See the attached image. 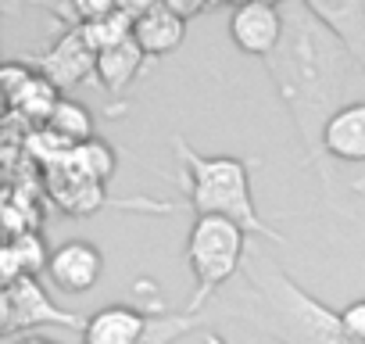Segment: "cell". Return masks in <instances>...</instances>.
<instances>
[{"instance_id":"cell-1","label":"cell","mask_w":365,"mask_h":344,"mask_svg":"<svg viewBox=\"0 0 365 344\" xmlns=\"http://www.w3.org/2000/svg\"><path fill=\"white\" fill-rule=\"evenodd\" d=\"M265 69L283 108L297 126L304 161L315 168L326 205L344 219H354V212L340 205V187L333 176L336 168L326 154V126L340 108L361 101L354 97V83L365 79V72L340 44V36L315 15L308 0H287L283 4V40L272 51V58H265Z\"/></svg>"},{"instance_id":"cell-2","label":"cell","mask_w":365,"mask_h":344,"mask_svg":"<svg viewBox=\"0 0 365 344\" xmlns=\"http://www.w3.org/2000/svg\"><path fill=\"white\" fill-rule=\"evenodd\" d=\"M244 305L233 319L272 337L276 344H351L340 312L308 294L287 269L269 262L265 255L244 262Z\"/></svg>"},{"instance_id":"cell-3","label":"cell","mask_w":365,"mask_h":344,"mask_svg":"<svg viewBox=\"0 0 365 344\" xmlns=\"http://www.w3.org/2000/svg\"><path fill=\"white\" fill-rule=\"evenodd\" d=\"M175 143V158L182 168V187H187V205L197 216H219V219H233L237 226H244L251 237H265L272 244H283L287 237L276 233L255 201L251 191V158H233V154H201L194 143H187V136H172Z\"/></svg>"},{"instance_id":"cell-4","label":"cell","mask_w":365,"mask_h":344,"mask_svg":"<svg viewBox=\"0 0 365 344\" xmlns=\"http://www.w3.org/2000/svg\"><path fill=\"white\" fill-rule=\"evenodd\" d=\"M187 262L194 273V298H190V315L215 298L222 283L244 273L247 262V230L237 226L233 219L219 216H197L187 237Z\"/></svg>"},{"instance_id":"cell-5","label":"cell","mask_w":365,"mask_h":344,"mask_svg":"<svg viewBox=\"0 0 365 344\" xmlns=\"http://www.w3.org/2000/svg\"><path fill=\"white\" fill-rule=\"evenodd\" d=\"M86 319L90 315L68 312L58 301H51L47 287L36 276H22V280H15V283H8L4 290H0V333L4 337L26 333L33 326H65V330L83 333Z\"/></svg>"},{"instance_id":"cell-6","label":"cell","mask_w":365,"mask_h":344,"mask_svg":"<svg viewBox=\"0 0 365 344\" xmlns=\"http://www.w3.org/2000/svg\"><path fill=\"white\" fill-rule=\"evenodd\" d=\"M230 40L251 58H262V61L272 58V51L283 40V4H272V0H251V4L233 8Z\"/></svg>"},{"instance_id":"cell-7","label":"cell","mask_w":365,"mask_h":344,"mask_svg":"<svg viewBox=\"0 0 365 344\" xmlns=\"http://www.w3.org/2000/svg\"><path fill=\"white\" fill-rule=\"evenodd\" d=\"M40 76H47L58 90H72L83 79L97 76V51L86 44V36L79 29H65L43 54L36 65Z\"/></svg>"},{"instance_id":"cell-8","label":"cell","mask_w":365,"mask_h":344,"mask_svg":"<svg viewBox=\"0 0 365 344\" xmlns=\"http://www.w3.org/2000/svg\"><path fill=\"white\" fill-rule=\"evenodd\" d=\"M101 273H104V255L90 241H65V244H58L54 255H51V269H47L51 283L61 294H86V290H93Z\"/></svg>"},{"instance_id":"cell-9","label":"cell","mask_w":365,"mask_h":344,"mask_svg":"<svg viewBox=\"0 0 365 344\" xmlns=\"http://www.w3.org/2000/svg\"><path fill=\"white\" fill-rule=\"evenodd\" d=\"M150 330V312L133 305H108L86 319L83 344H143Z\"/></svg>"},{"instance_id":"cell-10","label":"cell","mask_w":365,"mask_h":344,"mask_svg":"<svg viewBox=\"0 0 365 344\" xmlns=\"http://www.w3.org/2000/svg\"><path fill=\"white\" fill-rule=\"evenodd\" d=\"M182 36H187V22L172 11V4H147L133 26V40L150 61L172 54L182 44Z\"/></svg>"},{"instance_id":"cell-11","label":"cell","mask_w":365,"mask_h":344,"mask_svg":"<svg viewBox=\"0 0 365 344\" xmlns=\"http://www.w3.org/2000/svg\"><path fill=\"white\" fill-rule=\"evenodd\" d=\"M326 154L333 161L365 165V97L340 108L326 126Z\"/></svg>"},{"instance_id":"cell-12","label":"cell","mask_w":365,"mask_h":344,"mask_svg":"<svg viewBox=\"0 0 365 344\" xmlns=\"http://www.w3.org/2000/svg\"><path fill=\"white\" fill-rule=\"evenodd\" d=\"M312 8L365 72V4L361 0H312Z\"/></svg>"},{"instance_id":"cell-13","label":"cell","mask_w":365,"mask_h":344,"mask_svg":"<svg viewBox=\"0 0 365 344\" xmlns=\"http://www.w3.org/2000/svg\"><path fill=\"white\" fill-rule=\"evenodd\" d=\"M51 248L43 241L40 230H26L19 237H8L4 251H0V276H4V287L22 280V276H40L51 269Z\"/></svg>"},{"instance_id":"cell-14","label":"cell","mask_w":365,"mask_h":344,"mask_svg":"<svg viewBox=\"0 0 365 344\" xmlns=\"http://www.w3.org/2000/svg\"><path fill=\"white\" fill-rule=\"evenodd\" d=\"M143 61H147V54L140 51L136 40H125L118 47H108V51L97 54V83L108 93H122L143 72Z\"/></svg>"},{"instance_id":"cell-15","label":"cell","mask_w":365,"mask_h":344,"mask_svg":"<svg viewBox=\"0 0 365 344\" xmlns=\"http://www.w3.org/2000/svg\"><path fill=\"white\" fill-rule=\"evenodd\" d=\"M58 165L65 172H72V176L86 180V183H101L104 187V180L115 172V151L104 140H90L83 147H72L65 154V161H58Z\"/></svg>"},{"instance_id":"cell-16","label":"cell","mask_w":365,"mask_h":344,"mask_svg":"<svg viewBox=\"0 0 365 344\" xmlns=\"http://www.w3.org/2000/svg\"><path fill=\"white\" fill-rule=\"evenodd\" d=\"M43 129H51L65 147H83V143L93 140V115H90L86 104H79V101H72V97H61L54 118H51Z\"/></svg>"},{"instance_id":"cell-17","label":"cell","mask_w":365,"mask_h":344,"mask_svg":"<svg viewBox=\"0 0 365 344\" xmlns=\"http://www.w3.org/2000/svg\"><path fill=\"white\" fill-rule=\"evenodd\" d=\"M58 93H61V90H58L47 76H40V72H36V76H33V83H29V86L11 101V111H15V115H26L29 122H43V126H47V122L54 118L58 104H61V97H58Z\"/></svg>"},{"instance_id":"cell-18","label":"cell","mask_w":365,"mask_h":344,"mask_svg":"<svg viewBox=\"0 0 365 344\" xmlns=\"http://www.w3.org/2000/svg\"><path fill=\"white\" fill-rule=\"evenodd\" d=\"M190 330H197V315H150V330L143 344H172L179 337H187Z\"/></svg>"},{"instance_id":"cell-19","label":"cell","mask_w":365,"mask_h":344,"mask_svg":"<svg viewBox=\"0 0 365 344\" xmlns=\"http://www.w3.org/2000/svg\"><path fill=\"white\" fill-rule=\"evenodd\" d=\"M36 69H29V61H8L4 69H0V83H4V93H8V104L33 83Z\"/></svg>"},{"instance_id":"cell-20","label":"cell","mask_w":365,"mask_h":344,"mask_svg":"<svg viewBox=\"0 0 365 344\" xmlns=\"http://www.w3.org/2000/svg\"><path fill=\"white\" fill-rule=\"evenodd\" d=\"M340 326H344L351 344H365V298L340 308Z\"/></svg>"},{"instance_id":"cell-21","label":"cell","mask_w":365,"mask_h":344,"mask_svg":"<svg viewBox=\"0 0 365 344\" xmlns=\"http://www.w3.org/2000/svg\"><path fill=\"white\" fill-rule=\"evenodd\" d=\"M201 344H226V337H219L215 330H205L201 333Z\"/></svg>"},{"instance_id":"cell-22","label":"cell","mask_w":365,"mask_h":344,"mask_svg":"<svg viewBox=\"0 0 365 344\" xmlns=\"http://www.w3.org/2000/svg\"><path fill=\"white\" fill-rule=\"evenodd\" d=\"M15 344H54V340H51V337H29V333H26V337H19Z\"/></svg>"}]
</instances>
